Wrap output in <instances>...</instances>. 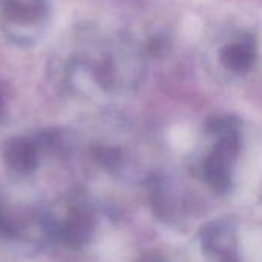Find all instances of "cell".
Returning a JSON list of instances; mask_svg holds the SVG:
<instances>
[{
	"label": "cell",
	"instance_id": "6da1fadb",
	"mask_svg": "<svg viewBox=\"0 0 262 262\" xmlns=\"http://www.w3.org/2000/svg\"><path fill=\"white\" fill-rule=\"evenodd\" d=\"M50 76L63 96L106 106L133 96L142 85L144 47L123 31L77 24L51 56Z\"/></svg>",
	"mask_w": 262,
	"mask_h": 262
},
{
	"label": "cell",
	"instance_id": "7a4b0ae2",
	"mask_svg": "<svg viewBox=\"0 0 262 262\" xmlns=\"http://www.w3.org/2000/svg\"><path fill=\"white\" fill-rule=\"evenodd\" d=\"M51 245L47 204L0 191V250L17 259H31Z\"/></svg>",
	"mask_w": 262,
	"mask_h": 262
},
{
	"label": "cell",
	"instance_id": "3957f363",
	"mask_svg": "<svg viewBox=\"0 0 262 262\" xmlns=\"http://www.w3.org/2000/svg\"><path fill=\"white\" fill-rule=\"evenodd\" d=\"M48 224L54 244L80 251L99 236L105 210L83 190H71L53 202H47Z\"/></svg>",
	"mask_w": 262,
	"mask_h": 262
},
{
	"label": "cell",
	"instance_id": "277c9868",
	"mask_svg": "<svg viewBox=\"0 0 262 262\" xmlns=\"http://www.w3.org/2000/svg\"><path fill=\"white\" fill-rule=\"evenodd\" d=\"M54 19L51 0H0V34L17 48H33L48 34Z\"/></svg>",
	"mask_w": 262,
	"mask_h": 262
},
{
	"label": "cell",
	"instance_id": "5b68a950",
	"mask_svg": "<svg viewBox=\"0 0 262 262\" xmlns=\"http://www.w3.org/2000/svg\"><path fill=\"white\" fill-rule=\"evenodd\" d=\"M208 133L216 144L202 164V173L216 193H227L231 188L233 165L239 151V135L234 119L219 117L208 123Z\"/></svg>",
	"mask_w": 262,
	"mask_h": 262
},
{
	"label": "cell",
	"instance_id": "8992f818",
	"mask_svg": "<svg viewBox=\"0 0 262 262\" xmlns=\"http://www.w3.org/2000/svg\"><path fill=\"white\" fill-rule=\"evenodd\" d=\"M0 156L7 170L17 178L33 176L42 165V161L50 156L42 131L34 135L11 136L0 145Z\"/></svg>",
	"mask_w": 262,
	"mask_h": 262
},
{
	"label": "cell",
	"instance_id": "52a82bcc",
	"mask_svg": "<svg viewBox=\"0 0 262 262\" xmlns=\"http://www.w3.org/2000/svg\"><path fill=\"white\" fill-rule=\"evenodd\" d=\"M221 63L231 73L244 74L251 70L256 60V45L248 36L241 37L237 42L228 43L221 50Z\"/></svg>",
	"mask_w": 262,
	"mask_h": 262
},
{
	"label": "cell",
	"instance_id": "ba28073f",
	"mask_svg": "<svg viewBox=\"0 0 262 262\" xmlns=\"http://www.w3.org/2000/svg\"><path fill=\"white\" fill-rule=\"evenodd\" d=\"M135 262H168L165 259V256L162 254H156V253H148V254H144L141 257H138Z\"/></svg>",
	"mask_w": 262,
	"mask_h": 262
}]
</instances>
